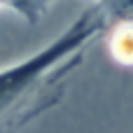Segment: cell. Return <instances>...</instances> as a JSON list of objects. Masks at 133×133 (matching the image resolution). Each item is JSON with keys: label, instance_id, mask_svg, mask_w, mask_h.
Masks as SVG:
<instances>
[{"label": "cell", "instance_id": "obj_1", "mask_svg": "<svg viewBox=\"0 0 133 133\" xmlns=\"http://www.w3.org/2000/svg\"><path fill=\"white\" fill-rule=\"evenodd\" d=\"M104 31V15L91 4L44 48L0 69V133H21L54 108L66 91L69 77L83 62L85 46Z\"/></svg>", "mask_w": 133, "mask_h": 133}, {"label": "cell", "instance_id": "obj_2", "mask_svg": "<svg viewBox=\"0 0 133 133\" xmlns=\"http://www.w3.org/2000/svg\"><path fill=\"white\" fill-rule=\"evenodd\" d=\"M106 33L110 56L123 66H133V23L110 25L106 27Z\"/></svg>", "mask_w": 133, "mask_h": 133}, {"label": "cell", "instance_id": "obj_3", "mask_svg": "<svg viewBox=\"0 0 133 133\" xmlns=\"http://www.w3.org/2000/svg\"><path fill=\"white\" fill-rule=\"evenodd\" d=\"M2 2L12 12H17L23 21H27L29 25H35V23H39L44 19L48 8L56 0H2Z\"/></svg>", "mask_w": 133, "mask_h": 133}, {"label": "cell", "instance_id": "obj_4", "mask_svg": "<svg viewBox=\"0 0 133 133\" xmlns=\"http://www.w3.org/2000/svg\"><path fill=\"white\" fill-rule=\"evenodd\" d=\"M104 15L106 27L116 23H133V0H96Z\"/></svg>", "mask_w": 133, "mask_h": 133}, {"label": "cell", "instance_id": "obj_5", "mask_svg": "<svg viewBox=\"0 0 133 133\" xmlns=\"http://www.w3.org/2000/svg\"><path fill=\"white\" fill-rule=\"evenodd\" d=\"M0 6H4V2H2V0H0Z\"/></svg>", "mask_w": 133, "mask_h": 133}]
</instances>
